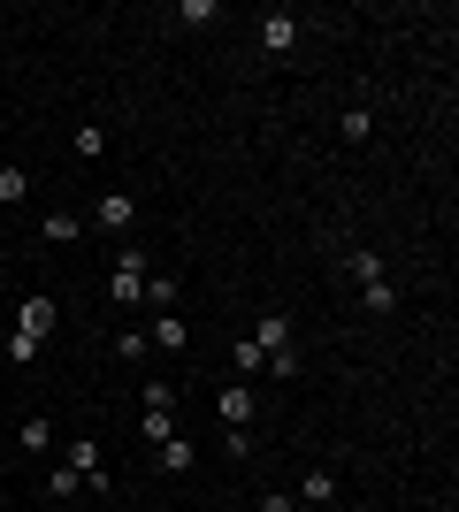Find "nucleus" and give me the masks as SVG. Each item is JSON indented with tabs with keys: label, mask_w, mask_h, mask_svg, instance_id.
<instances>
[{
	"label": "nucleus",
	"mask_w": 459,
	"mask_h": 512,
	"mask_svg": "<svg viewBox=\"0 0 459 512\" xmlns=\"http://www.w3.org/2000/svg\"><path fill=\"white\" fill-rule=\"evenodd\" d=\"M92 222H100L108 237H123V230L138 222V199L123 192V184H115V192H100V199H92Z\"/></svg>",
	"instance_id": "nucleus-4"
},
{
	"label": "nucleus",
	"mask_w": 459,
	"mask_h": 512,
	"mask_svg": "<svg viewBox=\"0 0 459 512\" xmlns=\"http://www.w3.org/2000/svg\"><path fill=\"white\" fill-rule=\"evenodd\" d=\"M176 436V406H138V444H169Z\"/></svg>",
	"instance_id": "nucleus-10"
},
{
	"label": "nucleus",
	"mask_w": 459,
	"mask_h": 512,
	"mask_svg": "<svg viewBox=\"0 0 459 512\" xmlns=\"http://www.w3.org/2000/svg\"><path fill=\"white\" fill-rule=\"evenodd\" d=\"M215 16H222V0H176V23H192V31H207Z\"/></svg>",
	"instance_id": "nucleus-17"
},
{
	"label": "nucleus",
	"mask_w": 459,
	"mask_h": 512,
	"mask_svg": "<svg viewBox=\"0 0 459 512\" xmlns=\"http://www.w3.org/2000/svg\"><path fill=\"white\" fill-rule=\"evenodd\" d=\"M23 199H31V169L0 161V207H23Z\"/></svg>",
	"instance_id": "nucleus-15"
},
{
	"label": "nucleus",
	"mask_w": 459,
	"mask_h": 512,
	"mask_svg": "<svg viewBox=\"0 0 459 512\" xmlns=\"http://www.w3.org/2000/svg\"><path fill=\"white\" fill-rule=\"evenodd\" d=\"M230 367H238V383H253V375H261V344L238 337V344H230Z\"/></svg>",
	"instance_id": "nucleus-18"
},
{
	"label": "nucleus",
	"mask_w": 459,
	"mask_h": 512,
	"mask_svg": "<svg viewBox=\"0 0 459 512\" xmlns=\"http://www.w3.org/2000/svg\"><path fill=\"white\" fill-rule=\"evenodd\" d=\"M261 512H299V505H291V497L276 490V497H261Z\"/></svg>",
	"instance_id": "nucleus-25"
},
{
	"label": "nucleus",
	"mask_w": 459,
	"mask_h": 512,
	"mask_svg": "<svg viewBox=\"0 0 459 512\" xmlns=\"http://www.w3.org/2000/svg\"><path fill=\"white\" fill-rule=\"evenodd\" d=\"M337 138H345V146H368L375 138V107H345V115H337Z\"/></svg>",
	"instance_id": "nucleus-13"
},
{
	"label": "nucleus",
	"mask_w": 459,
	"mask_h": 512,
	"mask_svg": "<svg viewBox=\"0 0 459 512\" xmlns=\"http://www.w3.org/2000/svg\"><path fill=\"white\" fill-rule=\"evenodd\" d=\"M39 237H46V245H77V237H85V222L54 207V214H46V222H39Z\"/></svg>",
	"instance_id": "nucleus-14"
},
{
	"label": "nucleus",
	"mask_w": 459,
	"mask_h": 512,
	"mask_svg": "<svg viewBox=\"0 0 459 512\" xmlns=\"http://www.w3.org/2000/svg\"><path fill=\"white\" fill-rule=\"evenodd\" d=\"M192 459H199L192 436H169V444H153V467H161V474H192Z\"/></svg>",
	"instance_id": "nucleus-9"
},
{
	"label": "nucleus",
	"mask_w": 459,
	"mask_h": 512,
	"mask_svg": "<svg viewBox=\"0 0 459 512\" xmlns=\"http://www.w3.org/2000/svg\"><path fill=\"white\" fill-rule=\"evenodd\" d=\"M16 444H23V451H54V421H46V413H39V421H23Z\"/></svg>",
	"instance_id": "nucleus-20"
},
{
	"label": "nucleus",
	"mask_w": 459,
	"mask_h": 512,
	"mask_svg": "<svg viewBox=\"0 0 459 512\" xmlns=\"http://www.w3.org/2000/svg\"><path fill=\"white\" fill-rule=\"evenodd\" d=\"M146 276H153L146 253H138V245H123V253L108 260V299H115V306H138V299H146Z\"/></svg>",
	"instance_id": "nucleus-1"
},
{
	"label": "nucleus",
	"mask_w": 459,
	"mask_h": 512,
	"mask_svg": "<svg viewBox=\"0 0 459 512\" xmlns=\"http://www.w3.org/2000/svg\"><path fill=\"white\" fill-rule=\"evenodd\" d=\"M100 153H108V130H100V123H77V161H100Z\"/></svg>",
	"instance_id": "nucleus-22"
},
{
	"label": "nucleus",
	"mask_w": 459,
	"mask_h": 512,
	"mask_svg": "<svg viewBox=\"0 0 459 512\" xmlns=\"http://www.w3.org/2000/svg\"><path fill=\"white\" fill-rule=\"evenodd\" d=\"M8 360H16V367H39V337H23V329H8Z\"/></svg>",
	"instance_id": "nucleus-23"
},
{
	"label": "nucleus",
	"mask_w": 459,
	"mask_h": 512,
	"mask_svg": "<svg viewBox=\"0 0 459 512\" xmlns=\"http://www.w3.org/2000/svg\"><path fill=\"white\" fill-rule=\"evenodd\" d=\"M345 276H352V291H375V283H391V276H383V260H375L368 245H352V253H345Z\"/></svg>",
	"instance_id": "nucleus-8"
},
{
	"label": "nucleus",
	"mask_w": 459,
	"mask_h": 512,
	"mask_svg": "<svg viewBox=\"0 0 459 512\" xmlns=\"http://www.w3.org/2000/svg\"><path fill=\"white\" fill-rule=\"evenodd\" d=\"M299 344H291V352H268V367H261V375H268V383H299Z\"/></svg>",
	"instance_id": "nucleus-16"
},
{
	"label": "nucleus",
	"mask_w": 459,
	"mask_h": 512,
	"mask_svg": "<svg viewBox=\"0 0 459 512\" xmlns=\"http://www.w3.org/2000/svg\"><path fill=\"white\" fill-rule=\"evenodd\" d=\"M77 490H85V482H77V467H69V459H62L54 474H46V497H54V505H69Z\"/></svg>",
	"instance_id": "nucleus-19"
},
{
	"label": "nucleus",
	"mask_w": 459,
	"mask_h": 512,
	"mask_svg": "<svg viewBox=\"0 0 459 512\" xmlns=\"http://www.w3.org/2000/svg\"><path fill=\"white\" fill-rule=\"evenodd\" d=\"M253 344H261V367H268V352H291V314H261Z\"/></svg>",
	"instance_id": "nucleus-11"
},
{
	"label": "nucleus",
	"mask_w": 459,
	"mask_h": 512,
	"mask_svg": "<svg viewBox=\"0 0 459 512\" xmlns=\"http://www.w3.org/2000/svg\"><path fill=\"white\" fill-rule=\"evenodd\" d=\"M62 459L77 467V482H85L92 497H108V490H115V474H108V459H100V444H92V436H77V444H69Z\"/></svg>",
	"instance_id": "nucleus-2"
},
{
	"label": "nucleus",
	"mask_w": 459,
	"mask_h": 512,
	"mask_svg": "<svg viewBox=\"0 0 459 512\" xmlns=\"http://www.w3.org/2000/svg\"><path fill=\"white\" fill-rule=\"evenodd\" d=\"M115 352H123V360H146V352H153V337H146V329H123V337H115Z\"/></svg>",
	"instance_id": "nucleus-24"
},
{
	"label": "nucleus",
	"mask_w": 459,
	"mask_h": 512,
	"mask_svg": "<svg viewBox=\"0 0 459 512\" xmlns=\"http://www.w3.org/2000/svg\"><path fill=\"white\" fill-rule=\"evenodd\" d=\"M146 337H153V352H184V344H192V329H184L176 314H153V321H146Z\"/></svg>",
	"instance_id": "nucleus-12"
},
{
	"label": "nucleus",
	"mask_w": 459,
	"mask_h": 512,
	"mask_svg": "<svg viewBox=\"0 0 459 512\" xmlns=\"http://www.w3.org/2000/svg\"><path fill=\"white\" fill-rule=\"evenodd\" d=\"M299 31H306V23L291 16V8H268V16H261V54H291Z\"/></svg>",
	"instance_id": "nucleus-6"
},
{
	"label": "nucleus",
	"mask_w": 459,
	"mask_h": 512,
	"mask_svg": "<svg viewBox=\"0 0 459 512\" xmlns=\"http://www.w3.org/2000/svg\"><path fill=\"white\" fill-rule=\"evenodd\" d=\"M291 505L329 512V505H337V474H329V467H306V474H299V490H291Z\"/></svg>",
	"instance_id": "nucleus-7"
},
{
	"label": "nucleus",
	"mask_w": 459,
	"mask_h": 512,
	"mask_svg": "<svg viewBox=\"0 0 459 512\" xmlns=\"http://www.w3.org/2000/svg\"><path fill=\"white\" fill-rule=\"evenodd\" d=\"M146 306L153 314H176V276H146Z\"/></svg>",
	"instance_id": "nucleus-21"
},
{
	"label": "nucleus",
	"mask_w": 459,
	"mask_h": 512,
	"mask_svg": "<svg viewBox=\"0 0 459 512\" xmlns=\"http://www.w3.org/2000/svg\"><path fill=\"white\" fill-rule=\"evenodd\" d=\"M54 321H62V306H54V299H46V291H31V299H23L16 306V329H23V337H54Z\"/></svg>",
	"instance_id": "nucleus-5"
},
{
	"label": "nucleus",
	"mask_w": 459,
	"mask_h": 512,
	"mask_svg": "<svg viewBox=\"0 0 459 512\" xmlns=\"http://www.w3.org/2000/svg\"><path fill=\"white\" fill-rule=\"evenodd\" d=\"M215 413H222V428H253L261 390H253V383H222V390H215Z\"/></svg>",
	"instance_id": "nucleus-3"
}]
</instances>
